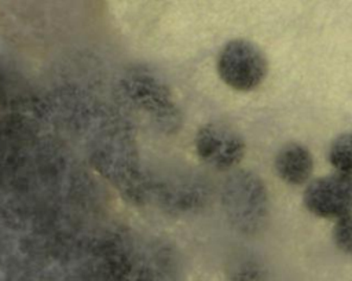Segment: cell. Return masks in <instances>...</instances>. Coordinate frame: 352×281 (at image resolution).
<instances>
[{
    "mask_svg": "<svg viewBox=\"0 0 352 281\" xmlns=\"http://www.w3.org/2000/svg\"><path fill=\"white\" fill-rule=\"evenodd\" d=\"M224 207L230 222L242 233L261 231L270 219L268 191L254 172L238 171L224 187Z\"/></svg>",
    "mask_w": 352,
    "mask_h": 281,
    "instance_id": "1",
    "label": "cell"
},
{
    "mask_svg": "<svg viewBox=\"0 0 352 281\" xmlns=\"http://www.w3.org/2000/svg\"><path fill=\"white\" fill-rule=\"evenodd\" d=\"M268 62L261 48L245 39L226 43L217 56L220 79L236 91L257 88L265 79Z\"/></svg>",
    "mask_w": 352,
    "mask_h": 281,
    "instance_id": "2",
    "label": "cell"
},
{
    "mask_svg": "<svg viewBox=\"0 0 352 281\" xmlns=\"http://www.w3.org/2000/svg\"><path fill=\"white\" fill-rule=\"evenodd\" d=\"M304 207L315 216L338 219L352 212V175L336 171L314 179L302 194Z\"/></svg>",
    "mask_w": 352,
    "mask_h": 281,
    "instance_id": "3",
    "label": "cell"
},
{
    "mask_svg": "<svg viewBox=\"0 0 352 281\" xmlns=\"http://www.w3.org/2000/svg\"><path fill=\"white\" fill-rule=\"evenodd\" d=\"M195 149L199 158L216 169H230L245 156L242 135L224 123H208L195 136Z\"/></svg>",
    "mask_w": 352,
    "mask_h": 281,
    "instance_id": "4",
    "label": "cell"
},
{
    "mask_svg": "<svg viewBox=\"0 0 352 281\" xmlns=\"http://www.w3.org/2000/svg\"><path fill=\"white\" fill-rule=\"evenodd\" d=\"M275 171L289 185L305 183L314 169V158L308 147L298 142L283 145L275 156Z\"/></svg>",
    "mask_w": 352,
    "mask_h": 281,
    "instance_id": "5",
    "label": "cell"
},
{
    "mask_svg": "<svg viewBox=\"0 0 352 281\" xmlns=\"http://www.w3.org/2000/svg\"><path fill=\"white\" fill-rule=\"evenodd\" d=\"M327 157L336 171L352 175V131L342 132L333 139Z\"/></svg>",
    "mask_w": 352,
    "mask_h": 281,
    "instance_id": "6",
    "label": "cell"
},
{
    "mask_svg": "<svg viewBox=\"0 0 352 281\" xmlns=\"http://www.w3.org/2000/svg\"><path fill=\"white\" fill-rule=\"evenodd\" d=\"M232 281H265V269L254 258H242L231 267Z\"/></svg>",
    "mask_w": 352,
    "mask_h": 281,
    "instance_id": "7",
    "label": "cell"
},
{
    "mask_svg": "<svg viewBox=\"0 0 352 281\" xmlns=\"http://www.w3.org/2000/svg\"><path fill=\"white\" fill-rule=\"evenodd\" d=\"M333 240L340 251L352 255V212L337 219L333 227Z\"/></svg>",
    "mask_w": 352,
    "mask_h": 281,
    "instance_id": "8",
    "label": "cell"
}]
</instances>
